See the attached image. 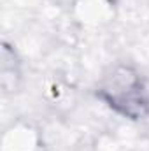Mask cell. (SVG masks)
I'll use <instances>...</instances> for the list:
<instances>
[{
    "label": "cell",
    "instance_id": "cell-1",
    "mask_svg": "<svg viewBox=\"0 0 149 151\" xmlns=\"http://www.w3.org/2000/svg\"><path fill=\"white\" fill-rule=\"evenodd\" d=\"M98 97L116 113L130 119H140L149 111V95L139 72L130 67H116L104 77Z\"/></svg>",
    "mask_w": 149,
    "mask_h": 151
}]
</instances>
